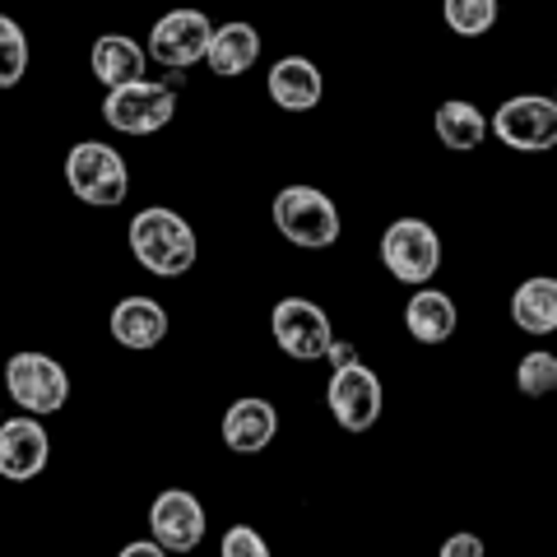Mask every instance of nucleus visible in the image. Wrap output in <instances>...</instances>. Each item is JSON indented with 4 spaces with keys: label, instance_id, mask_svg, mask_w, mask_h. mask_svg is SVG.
<instances>
[{
    "label": "nucleus",
    "instance_id": "obj_3",
    "mask_svg": "<svg viewBox=\"0 0 557 557\" xmlns=\"http://www.w3.org/2000/svg\"><path fill=\"white\" fill-rule=\"evenodd\" d=\"M65 182L79 205L116 209L131 190V168L112 145H102V139H79V145L65 153Z\"/></svg>",
    "mask_w": 557,
    "mask_h": 557
},
{
    "label": "nucleus",
    "instance_id": "obj_9",
    "mask_svg": "<svg viewBox=\"0 0 557 557\" xmlns=\"http://www.w3.org/2000/svg\"><path fill=\"white\" fill-rule=\"evenodd\" d=\"M270 330H274V344L298 362H321L330 339H335L325 307H317L311 298H278L270 311Z\"/></svg>",
    "mask_w": 557,
    "mask_h": 557
},
{
    "label": "nucleus",
    "instance_id": "obj_15",
    "mask_svg": "<svg viewBox=\"0 0 557 557\" xmlns=\"http://www.w3.org/2000/svg\"><path fill=\"white\" fill-rule=\"evenodd\" d=\"M265 94L274 98V108H284V112H311L325 98V79H321L317 61L278 57L274 70H270V79H265Z\"/></svg>",
    "mask_w": 557,
    "mask_h": 557
},
{
    "label": "nucleus",
    "instance_id": "obj_28",
    "mask_svg": "<svg viewBox=\"0 0 557 557\" xmlns=\"http://www.w3.org/2000/svg\"><path fill=\"white\" fill-rule=\"evenodd\" d=\"M553 98H557V89H553Z\"/></svg>",
    "mask_w": 557,
    "mask_h": 557
},
{
    "label": "nucleus",
    "instance_id": "obj_19",
    "mask_svg": "<svg viewBox=\"0 0 557 557\" xmlns=\"http://www.w3.org/2000/svg\"><path fill=\"white\" fill-rule=\"evenodd\" d=\"M511 321L525 330V335L544 339L557 330V278L534 274L511 293Z\"/></svg>",
    "mask_w": 557,
    "mask_h": 557
},
{
    "label": "nucleus",
    "instance_id": "obj_5",
    "mask_svg": "<svg viewBox=\"0 0 557 557\" xmlns=\"http://www.w3.org/2000/svg\"><path fill=\"white\" fill-rule=\"evenodd\" d=\"M487 135H497L516 153H548L557 149V98L516 94L487 116Z\"/></svg>",
    "mask_w": 557,
    "mask_h": 557
},
{
    "label": "nucleus",
    "instance_id": "obj_17",
    "mask_svg": "<svg viewBox=\"0 0 557 557\" xmlns=\"http://www.w3.org/2000/svg\"><path fill=\"white\" fill-rule=\"evenodd\" d=\"M260 61V33L251 24H214V38H209V51H205V65L214 70L219 79H237Z\"/></svg>",
    "mask_w": 557,
    "mask_h": 557
},
{
    "label": "nucleus",
    "instance_id": "obj_24",
    "mask_svg": "<svg viewBox=\"0 0 557 557\" xmlns=\"http://www.w3.org/2000/svg\"><path fill=\"white\" fill-rule=\"evenodd\" d=\"M219 548H223V557H270V544L251 525H233L228 534H223Z\"/></svg>",
    "mask_w": 557,
    "mask_h": 557
},
{
    "label": "nucleus",
    "instance_id": "obj_27",
    "mask_svg": "<svg viewBox=\"0 0 557 557\" xmlns=\"http://www.w3.org/2000/svg\"><path fill=\"white\" fill-rule=\"evenodd\" d=\"M159 553H163L159 539H139V544H126V548H121V557H159Z\"/></svg>",
    "mask_w": 557,
    "mask_h": 557
},
{
    "label": "nucleus",
    "instance_id": "obj_1",
    "mask_svg": "<svg viewBox=\"0 0 557 557\" xmlns=\"http://www.w3.org/2000/svg\"><path fill=\"white\" fill-rule=\"evenodd\" d=\"M131 256L145 265L153 278H177L196 265L200 256V242H196V228L177 214V209H163V205H149L139 209L131 219Z\"/></svg>",
    "mask_w": 557,
    "mask_h": 557
},
{
    "label": "nucleus",
    "instance_id": "obj_12",
    "mask_svg": "<svg viewBox=\"0 0 557 557\" xmlns=\"http://www.w3.org/2000/svg\"><path fill=\"white\" fill-rule=\"evenodd\" d=\"M51 460V437L38 423V413H20L0 423V479L33 483Z\"/></svg>",
    "mask_w": 557,
    "mask_h": 557
},
{
    "label": "nucleus",
    "instance_id": "obj_22",
    "mask_svg": "<svg viewBox=\"0 0 557 557\" xmlns=\"http://www.w3.org/2000/svg\"><path fill=\"white\" fill-rule=\"evenodd\" d=\"M28 75V33L0 14V89H14Z\"/></svg>",
    "mask_w": 557,
    "mask_h": 557
},
{
    "label": "nucleus",
    "instance_id": "obj_10",
    "mask_svg": "<svg viewBox=\"0 0 557 557\" xmlns=\"http://www.w3.org/2000/svg\"><path fill=\"white\" fill-rule=\"evenodd\" d=\"M209 38H214V20L205 10H168L149 33V61L163 70H190L205 61Z\"/></svg>",
    "mask_w": 557,
    "mask_h": 557
},
{
    "label": "nucleus",
    "instance_id": "obj_4",
    "mask_svg": "<svg viewBox=\"0 0 557 557\" xmlns=\"http://www.w3.org/2000/svg\"><path fill=\"white\" fill-rule=\"evenodd\" d=\"M177 116V89L168 79H131L102 98V121L121 135H159Z\"/></svg>",
    "mask_w": 557,
    "mask_h": 557
},
{
    "label": "nucleus",
    "instance_id": "obj_21",
    "mask_svg": "<svg viewBox=\"0 0 557 557\" xmlns=\"http://www.w3.org/2000/svg\"><path fill=\"white\" fill-rule=\"evenodd\" d=\"M497 14H502L497 0H442V20L460 38H483L497 24Z\"/></svg>",
    "mask_w": 557,
    "mask_h": 557
},
{
    "label": "nucleus",
    "instance_id": "obj_18",
    "mask_svg": "<svg viewBox=\"0 0 557 557\" xmlns=\"http://www.w3.org/2000/svg\"><path fill=\"white\" fill-rule=\"evenodd\" d=\"M89 65H94V79L102 84V89H116V84L145 79L149 51H139V42L126 38V33H102V38H94Z\"/></svg>",
    "mask_w": 557,
    "mask_h": 557
},
{
    "label": "nucleus",
    "instance_id": "obj_7",
    "mask_svg": "<svg viewBox=\"0 0 557 557\" xmlns=\"http://www.w3.org/2000/svg\"><path fill=\"white\" fill-rule=\"evenodd\" d=\"M5 395L20 405L24 413H61L70 399V376L57 358L47 354H10L5 362Z\"/></svg>",
    "mask_w": 557,
    "mask_h": 557
},
{
    "label": "nucleus",
    "instance_id": "obj_13",
    "mask_svg": "<svg viewBox=\"0 0 557 557\" xmlns=\"http://www.w3.org/2000/svg\"><path fill=\"white\" fill-rule=\"evenodd\" d=\"M108 330L121 348H131V354H149V348H159L168 339V311L163 302L145 298V293H131V298H121L108 317Z\"/></svg>",
    "mask_w": 557,
    "mask_h": 557
},
{
    "label": "nucleus",
    "instance_id": "obj_11",
    "mask_svg": "<svg viewBox=\"0 0 557 557\" xmlns=\"http://www.w3.org/2000/svg\"><path fill=\"white\" fill-rule=\"evenodd\" d=\"M205 525L209 516L200 507V497L186 493V487H163L149 507V534L163 544V553H196Z\"/></svg>",
    "mask_w": 557,
    "mask_h": 557
},
{
    "label": "nucleus",
    "instance_id": "obj_8",
    "mask_svg": "<svg viewBox=\"0 0 557 557\" xmlns=\"http://www.w3.org/2000/svg\"><path fill=\"white\" fill-rule=\"evenodd\" d=\"M325 405H330V413H335V423L344 432L376 428L381 405H386V395H381V376L362 358L348 362V368H335L330 372V386H325Z\"/></svg>",
    "mask_w": 557,
    "mask_h": 557
},
{
    "label": "nucleus",
    "instance_id": "obj_20",
    "mask_svg": "<svg viewBox=\"0 0 557 557\" xmlns=\"http://www.w3.org/2000/svg\"><path fill=\"white\" fill-rule=\"evenodd\" d=\"M437 135H442L446 149L474 153L483 139H487V116L474 108V102L450 98V102H442V108H437Z\"/></svg>",
    "mask_w": 557,
    "mask_h": 557
},
{
    "label": "nucleus",
    "instance_id": "obj_23",
    "mask_svg": "<svg viewBox=\"0 0 557 557\" xmlns=\"http://www.w3.org/2000/svg\"><path fill=\"white\" fill-rule=\"evenodd\" d=\"M516 391L525 399H544L557 391V354H544V348H534V354L520 358L516 368Z\"/></svg>",
    "mask_w": 557,
    "mask_h": 557
},
{
    "label": "nucleus",
    "instance_id": "obj_16",
    "mask_svg": "<svg viewBox=\"0 0 557 557\" xmlns=\"http://www.w3.org/2000/svg\"><path fill=\"white\" fill-rule=\"evenodd\" d=\"M456 325H460V311L450 302V293L428 288V284L413 288V298L405 302V330L418 344H446L456 335Z\"/></svg>",
    "mask_w": 557,
    "mask_h": 557
},
{
    "label": "nucleus",
    "instance_id": "obj_2",
    "mask_svg": "<svg viewBox=\"0 0 557 557\" xmlns=\"http://www.w3.org/2000/svg\"><path fill=\"white\" fill-rule=\"evenodd\" d=\"M270 214H274V228L284 233L293 247H302V251H325V247H335L339 242V209L335 200L325 196V190L317 186H284L274 196L270 205Z\"/></svg>",
    "mask_w": 557,
    "mask_h": 557
},
{
    "label": "nucleus",
    "instance_id": "obj_6",
    "mask_svg": "<svg viewBox=\"0 0 557 557\" xmlns=\"http://www.w3.org/2000/svg\"><path fill=\"white\" fill-rule=\"evenodd\" d=\"M381 265L391 270V278L399 284H428L432 274L442 270V237L432 223L423 219H395L386 233H381Z\"/></svg>",
    "mask_w": 557,
    "mask_h": 557
},
{
    "label": "nucleus",
    "instance_id": "obj_25",
    "mask_svg": "<svg viewBox=\"0 0 557 557\" xmlns=\"http://www.w3.org/2000/svg\"><path fill=\"white\" fill-rule=\"evenodd\" d=\"M442 557H483V539L479 534H450L442 544Z\"/></svg>",
    "mask_w": 557,
    "mask_h": 557
},
{
    "label": "nucleus",
    "instance_id": "obj_26",
    "mask_svg": "<svg viewBox=\"0 0 557 557\" xmlns=\"http://www.w3.org/2000/svg\"><path fill=\"white\" fill-rule=\"evenodd\" d=\"M325 362H330V368H348V362H358V348H354V344H344V339H330Z\"/></svg>",
    "mask_w": 557,
    "mask_h": 557
},
{
    "label": "nucleus",
    "instance_id": "obj_14",
    "mask_svg": "<svg viewBox=\"0 0 557 557\" xmlns=\"http://www.w3.org/2000/svg\"><path fill=\"white\" fill-rule=\"evenodd\" d=\"M223 446L237 450V456H256V450H265L274 442V432H278V409L270 405V399H260V395H242L228 405V413H223Z\"/></svg>",
    "mask_w": 557,
    "mask_h": 557
}]
</instances>
